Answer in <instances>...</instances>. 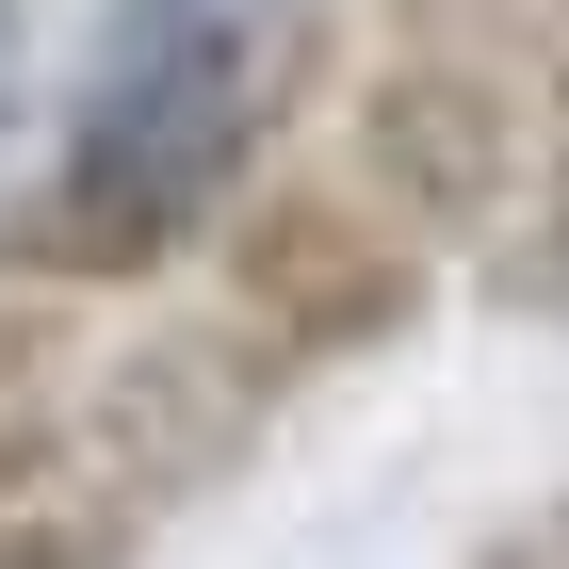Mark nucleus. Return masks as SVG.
Here are the masks:
<instances>
[{"label": "nucleus", "instance_id": "obj_1", "mask_svg": "<svg viewBox=\"0 0 569 569\" xmlns=\"http://www.w3.org/2000/svg\"><path fill=\"white\" fill-rule=\"evenodd\" d=\"M309 33L277 0H114L33 196H0V277L33 293H131L179 244H212L293 114Z\"/></svg>", "mask_w": 569, "mask_h": 569}, {"label": "nucleus", "instance_id": "obj_2", "mask_svg": "<svg viewBox=\"0 0 569 569\" xmlns=\"http://www.w3.org/2000/svg\"><path fill=\"white\" fill-rule=\"evenodd\" d=\"M537 0H391V49L358 82V196L407 228V244H488L537 179V114H553V66H537Z\"/></svg>", "mask_w": 569, "mask_h": 569}, {"label": "nucleus", "instance_id": "obj_3", "mask_svg": "<svg viewBox=\"0 0 569 569\" xmlns=\"http://www.w3.org/2000/svg\"><path fill=\"white\" fill-rule=\"evenodd\" d=\"M423 309V244H407L358 179H244L228 196V342L293 375H342Z\"/></svg>", "mask_w": 569, "mask_h": 569}, {"label": "nucleus", "instance_id": "obj_4", "mask_svg": "<svg viewBox=\"0 0 569 569\" xmlns=\"http://www.w3.org/2000/svg\"><path fill=\"white\" fill-rule=\"evenodd\" d=\"M277 423V375L212 326H163V342L114 375V407H98V456H114V505H179V488L244 472V439Z\"/></svg>", "mask_w": 569, "mask_h": 569}, {"label": "nucleus", "instance_id": "obj_5", "mask_svg": "<svg viewBox=\"0 0 569 569\" xmlns=\"http://www.w3.org/2000/svg\"><path fill=\"white\" fill-rule=\"evenodd\" d=\"M488 244H505V309L569 326V82H553V114H537V179H521V212L488 228Z\"/></svg>", "mask_w": 569, "mask_h": 569}, {"label": "nucleus", "instance_id": "obj_6", "mask_svg": "<svg viewBox=\"0 0 569 569\" xmlns=\"http://www.w3.org/2000/svg\"><path fill=\"white\" fill-rule=\"evenodd\" d=\"M147 553V505L114 488H33V505H0V569H131Z\"/></svg>", "mask_w": 569, "mask_h": 569}, {"label": "nucleus", "instance_id": "obj_7", "mask_svg": "<svg viewBox=\"0 0 569 569\" xmlns=\"http://www.w3.org/2000/svg\"><path fill=\"white\" fill-rule=\"evenodd\" d=\"M66 456H82V423H66V407H0V505H33V488H66Z\"/></svg>", "mask_w": 569, "mask_h": 569}, {"label": "nucleus", "instance_id": "obj_8", "mask_svg": "<svg viewBox=\"0 0 569 569\" xmlns=\"http://www.w3.org/2000/svg\"><path fill=\"white\" fill-rule=\"evenodd\" d=\"M49 391V309H17V277H0V407Z\"/></svg>", "mask_w": 569, "mask_h": 569}, {"label": "nucleus", "instance_id": "obj_9", "mask_svg": "<svg viewBox=\"0 0 569 569\" xmlns=\"http://www.w3.org/2000/svg\"><path fill=\"white\" fill-rule=\"evenodd\" d=\"M17 66H33V0H0V131H17Z\"/></svg>", "mask_w": 569, "mask_h": 569}]
</instances>
